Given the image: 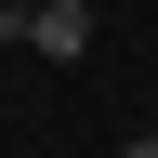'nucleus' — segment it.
<instances>
[{
	"label": "nucleus",
	"mask_w": 158,
	"mask_h": 158,
	"mask_svg": "<svg viewBox=\"0 0 158 158\" xmlns=\"http://www.w3.org/2000/svg\"><path fill=\"white\" fill-rule=\"evenodd\" d=\"M118 158H158V132H132V145H118Z\"/></svg>",
	"instance_id": "1"
}]
</instances>
